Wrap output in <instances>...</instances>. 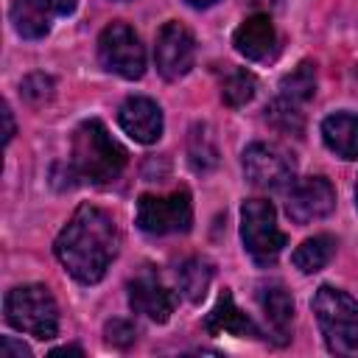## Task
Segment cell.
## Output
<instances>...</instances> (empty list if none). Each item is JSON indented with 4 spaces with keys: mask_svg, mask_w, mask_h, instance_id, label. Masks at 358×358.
Masks as SVG:
<instances>
[{
    "mask_svg": "<svg viewBox=\"0 0 358 358\" xmlns=\"http://www.w3.org/2000/svg\"><path fill=\"white\" fill-rule=\"evenodd\" d=\"M103 336H106V341L115 344V347H129V344H134V338H137V327H134V322H129V319H112V322L106 324Z\"/></svg>",
    "mask_w": 358,
    "mask_h": 358,
    "instance_id": "obj_25",
    "label": "cell"
},
{
    "mask_svg": "<svg viewBox=\"0 0 358 358\" xmlns=\"http://www.w3.org/2000/svg\"><path fill=\"white\" fill-rule=\"evenodd\" d=\"M322 338L333 355L358 352V299L341 288L322 285L310 302Z\"/></svg>",
    "mask_w": 358,
    "mask_h": 358,
    "instance_id": "obj_3",
    "label": "cell"
},
{
    "mask_svg": "<svg viewBox=\"0 0 358 358\" xmlns=\"http://www.w3.org/2000/svg\"><path fill=\"white\" fill-rule=\"evenodd\" d=\"M241 241L257 266H271L288 246V235L277 227V213L266 199H246L241 207Z\"/></svg>",
    "mask_w": 358,
    "mask_h": 358,
    "instance_id": "obj_5",
    "label": "cell"
},
{
    "mask_svg": "<svg viewBox=\"0 0 358 358\" xmlns=\"http://www.w3.org/2000/svg\"><path fill=\"white\" fill-rule=\"evenodd\" d=\"M193 224V204L187 190H173L165 196L143 193L137 199V227L148 235L187 232Z\"/></svg>",
    "mask_w": 358,
    "mask_h": 358,
    "instance_id": "obj_6",
    "label": "cell"
},
{
    "mask_svg": "<svg viewBox=\"0 0 358 358\" xmlns=\"http://www.w3.org/2000/svg\"><path fill=\"white\" fill-rule=\"evenodd\" d=\"M154 62H157L159 76L168 78V81H176L182 76H187L193 62H196L193 34L176 20L165 22L157 34V42H154Z\"/></svg>",
    "mask_w": 358,
    "mask_h": 358,
    "instance_id": "obj_10",
    "label": "cell"
},
{
    "mask_svg": "<svg viewBox=\"0 0 358 358\" xmlns=\"http://www.w3.org/2000/svg\"><path fill=\"white\" fill-rule=\"evenodd\" d=\"M204 330H207L210 336H224V333H227V336H243V338H260V336H263L260 327L235 305L229 288H224V294L218 296L215 308L207 313Z\"/></svg>",
    "mask_w": 358,
    "mask_h": 358,
    "instance_id": "obj_14",
    "label": "cell"
},
{
    "mask_svg": "<svg viewBox=\"0 0 358 358\" xmlns=\"http://www.w3.org/2000/svg\"><path fill=\"white\" fill-rule=\"evenodd\" d=\"M355 204H358V182H355Z\"/></svg>",
    "mask_w": 358,
    "mask_h": 358,
    "instance_id": "obj_32",
    "label": "cell"
},
{
    "mask_svg": "<svg viewBox=\"0 0 358 358\" xmlns=\"http://www.w3.org/2000/svg\"><path fill=\"white\" fill-rule=\"evenodd\" d=\"M3 120H6V134H3V140H6V145H8V143H11V137H14V117H11L8 103H3Z\"/></svg>",
    "mask_w": 358,
    "mask_h": 358,
    "instance_id": "obj_28",
    "label": "cell"
},
{
    "mask_svg": "<svg viewBox=\"0 0 358 358\" xmlns=\"http://www.w3.org/2000/svg\"><path fill=\"white\" fill-rule=\"evenodd\" d=\"M117 246L120 235L112 215L95 204H78L73 218L59 232L53 252L70 277L84 285H92L106 274L109 263L117 257Z\"/></svg>",
    "mask_w": 358,
    "mask_h": 358,
    "instance_id": "obj_1",
    "label": "cell"
},
{
    "mask_svg": "<svg viewBox=\"0 0 358 358\" xmlns=\"http://www.w3.org/2000/svg\"><path fill=\"white\" fill-rule=\"evenodd\" d=\"M0 352H3V358H28L31 355V350L22 341L11 338V336H3L0 338Z\"/></svg>",
    "mask_w": 358,
    "mask_h": 358,
    "instance_id": "obj_26",
    "label": "cell"
},
{
    "mask_svg": "<svg viewBox=\"0 0 358 358\" xmlns=\"http://www.w3.org/2000/svg\"><path fill=\"white\" fill-rule=\"evenodd\" d=\"M243 173L260 190H285L294 185V159L271 143H252L243 151Z\"/></svg>",
    "mask_w": 358,
    "mask_h": 358,
    "instance_id": "obj_8",
    "label": "cell"
},
{
    "mask_svg": "<svg viewBox=\"0 0 358 358\" xmlns=\"http://www.w3.org/2000/svg\"><path fill=\"white\" fill-rule=\"evenodd\" d=\"M50 8L45 0H14L11 22L22 39H42L50 31Z\"/></svg>",
    "mask_w": 358,
    "mask_h": 358,
    "instance_id": "obj_17",
    "label": "cell"
},
{
    "mask_svg": "<svg viewBox=\"0 0 358 358\" xmlns=\"http://www.w3.org/2000/svg\"><path fill=\"white\" fill-rule=\"evenodd\" d=\"M98 59L103 70L120 76V78H140L145 73V48L131 25L126 22H109L98 36Z\"/></svg>",
    "mask_w": 358,
    "mask_h": 358,
    "instance_id": "obj_7",
    "label": "cell"
},
{
    "mask_svg": "<svg viewBox=\"0 0 358 358\" xmlns=\"http://www.w3.org/2000/svg\"><path fill=\"white\" fill-rule=\"evenodd\" d=\"M117 123L134 143H143V145H151L162 137V109L157 101L145 95L126 98L117 109Z\"/></svg>",
    "mask_w": 358,
    "mask_h": 358,
    "instance_id": "obj_12",
    "label": "cell"
},
{
    "mask_svg": "<svg viewBox=\"0 0 358 358\" xmlns=\"http://www.w3.org/2000/svg\"><path fill=\"white\" fill-rule=\"evenodd\" d=\"M187 154H190V165L196 171H210L218 162V148L213 143V134L207 126H193L190 129V140H187Z\"/></svg>",
    "mask_w": 358,
    "mask_h": 358,
    "instance_id": "obj_22",
    "label": "cell"
},
{
    "mask_svg": "<svg viewBox=\"0 0 358 358\" xmlns=\"http://www.w3.org/2000/svg\"><path fill=\"white\" fill-rule=\"evenodd\" d=\"M179 291L190 299V302H201L207 296V288L213 282V263L207 257H187L179 271Z\"/></svg>",
    "mask_w": 358,
    "mask_h": 358,
    "instance_id": "obj_19",
    "label": "cell"
},
{
    "mask_svg": "<svg viewBox=\"0 0 358 358\" xmlns=\"http://www.w3.org/2000/svg\"><path fill=\"white\" fill-rule=\"evenodd\" d=\"M257 302H260V308H263V313H266L268 327L280 336V341H285L288 327H291V322H294V299H291V294L285 291V285H280V282L260 285Z\"/></svg>",
    "mask_w": 358,
    "mask_h": 358,
    "instance_id": "obj_16",
    "label": "cell"
},
{
    "mask_svg": "<svg viewBox=\"0 0 358 358\" xmlns=\"http://www.w3.org/2000/svg\"><path fill=\"white\" fill-rule=\"evenodd\" d=\"M336 207V190L330 179L324 176H302L294 179L285 196V213L294 224H313L333 213Z\"/></svg>",
    "mask_w": 358,
    "mask_h": 358,
    "instance_id": "obj_9",
    "label": "cell"
},
{
    "mask_svg": "<svg viewBox=\"0 0 358 358\" xmlns=\"http://www.w3.org/2000/svg\"><path fill=\"white\" fill-rule=\"evenodd\" d=\"M255 90H257V81H255V76L249 73V70H232L224 81H221V98H224V103L227 106H243V103H249L252 101V95H255Z\"/></svg>",
    "mask_w": 358,
    "mask_h": 358,
    "instance_id": "obj_23",
    "label": "cell"
},
{
    "mask_svg": "<svg viewBox=\"0 0 358 358\" xmlns=\"http://www.w3.org/2000/svg\"><path fill=\"white\" fill-rule=\"evenodd\" d=\"M45 3L53 14H73V8H76V0H45Z\"/></svg>",
    "mask_w": 358,
    "mask_h": 358,
    "instance_id": "obj_27",
    "label": "cell"
},
{
    "mask_svg": "<svg viewBox=\"0 0 358 358\" xmlns=\"http://www.w3.org/2000/svg\"><path fill=\"white\" fill-rule=\"evenodd\" d=\"M20 92H22V98L31 101V103H45V101H50V95H53V78L45 76V73H31V76L22 78Z\"/></svg>",
    "mask_w": 358,
    "mask_h": 358,
    "instance_id": "obj_24",
    "label": "cell"
},
{
    "mask_svg": "<svg viewBox=\"0 0 358 358\" xmlns=\"http://www.w3.org/2000/svg\"><path fill=\"white\" fill-rule=\"evenodd\" d=\"M126 168V151L112 140L101 120H84L73 131L67 171L73 179L90 185H109Z\"/></svg>",
    "mask_w": 358,
    "mask_h": 358,
    "instance_id": "obj_2",
    "label": "cell"
},
{
    "mask_svg": "<svg viewBox=\"0 0 358 358\" xmlns=\"http://www.w3.org/2000/svg\"><path fill=\"white\" fill-rule=\"evenodd\" d=\"M187 6H193V8H207V6H213V3H218V0H185Z\"/></svg>",
    "mask_w": 358,
    "mask_h": 358,
    "instance_id": "obj_30",
    "label": "cell"
},
{
    "mask_svg": "<svg viewBox=\"0 0 358 358\" xmlns=\"http://www.w3.org/2000/svg\"><path fill=\"white\" fill-rule=\"evenodd\" d=\"M246 3H252V6H274L277 0H246Z\"/></svg>",
    "mask_w": 358,
    "mask_h": 358,
    "instance_id": "obj_31",
    "label": "cell"
},
{
    "mask_svg": "<svg viewBox=\"0 0 358 358\" xmlns=\"http://www.w3.org/2000/svg\"><path fill=\"white\" fill-rule=\"evenodd\" d=\"M232 45L241 56L252 59V62H268L277 53V31L268 20V14H252L246 17L235 34H232Z\"/></svg>",
    "mask_w": 358,
    "mask_h": 358,
    "instance_id": "obj_13",
    "label": "cell"
},
{
    "mask_svg": "<svg viewBox=\"0 0 358 358\" xmlns=\"http://www.w3.org/2000/svg\"><path fill=\"white\" fill-rule=\"evenodd\" d=\"M333 255H336V238H330V235H313V238L302 241L294 249L291 260H294V266L302 274H316V271H322L333 260Z\"/></svg>",
    "mask_w": 358,
    "mask_h": 358,
    "instance_id": "obj_18",
    "label": "cell"
},
{
    "mask_svg": "<svg viewBox=\"0 0 358 358\" xmlns=\"http://www.w3.org/2000/svg\"><path fill=\"white\" fill-rule=\"evenodd\" d=\"M6 319L11 327L34 336V338H53L59 333V305L45 285H17L6 294L3 302Z\"/></svg>",
    "mask_w": 358,
    "mask_h": 358,
    "instance_id": "obj_4",
    "label": "cell"
},
{
    "mask_svg": "<svg viewBox=\"0 0 358 358\" xmlns=\"http://www.w3.org/2000/svg\"><path fill=\"white\" fill-rule=\"evenodd\" d=\"M50 355H84V350H81V347H59V350H53Z\"/></svg>",
    "mask_w": 358,
    "mask_h": 358,
    "instance_id": "obj_29",
    "label": "cell"
},
{
    "mask_svg": "<svg viewBox=\"0 0 358 358\" xmlns=\"http://www.w3.org/2000/svg\"><path fill=\"white\" fill-rule=\"evenodd\" d=\"M129 305L134 313L148 316L151 322H168L176 308V294L159 280L157 271L143 268L137 277L129 280Z\"/></svg>",
    "mask_w": 358,
    "mask_h": 358,
    "instance_id": "obj_11",
    "label": "cell"
},
{
    "mask_svg": "<svg viewBox=\"0 0 358 358\" xmlns=\"http://www.w3.org/2000/svg\"><path fill=\"white\" fill-rule=\"evenodd\" d=\"M324 145L341 159H358V115L336 112L322 120Z\"/></svg>",
    "mask_w": 358,
    "mask_h": 358,
    "instance_id": "obj_15",
    "label": "cell"
},
{
    "mask_svg": "<svg viewBox=\"0 0 358 358\" xmlns=\"http://www.w3.org/2000/svg\"><path fill=\"white\" fill-rule=\"evenodd\" d=\"M280 95L294 101V103H308L313 95H316V70L310 62H302L294 73H288L282 81H280Z\"/></svg>",
    "mask_w": 358,
    "mask_h": 358,
    "instance_id": "obj_20",
    "label": "cell"
},
{
    "mask_svg": "<svg viewBox=\"0 0 358 358\" xmlns=\"http://www.w3.org/2000/svg\"><path fill=\"white\" fill-rule=\"evenodd\" d=\"M266 117L280 129V131H288V134H302L305 129V115H302V106L277 95L268 106H266Z\"/></svg>",
    "mask_w": 358,
    "mask_h": 358,
    "instance_id": "obj_21",
    "label": "cell"
}]
</instances>
